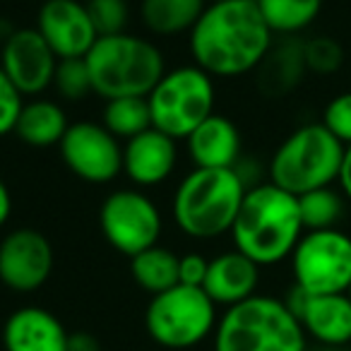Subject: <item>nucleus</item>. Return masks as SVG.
Masks as SVG:
<instances>
[{
	"instance_id": "39448f33",
	"label": "nucleus",
	"mask_w": 351,
	"mask_h": 351,
	"mask_svg": "<svg viewBox=\"0 0 351 351\" xmlns=\"http://www.w3.org/2000/svg\"><path fill=\"white\" fill-rule=\"evenodd\" d=\"M212 337L215 351H308V337L291 308L265 293L226 308Z\"/></svg>"
},
{
	"instance_id": "423d86ee",
	"label": "nucleus",
	"mask_w": 351,
	"mask_h": 351,
	"mask_svg": "<svg viewBox=\"0 0 351 351\" xmlns=\"http://www.w3.org/2000/svg\"><path fill=\"white\" fill-rule=\"evenodd\" d=\"M346 147L322 123H303L291 130L267 164L269 183L301 197L339 181Z\"/></svg>"
},
{
	"instance_id": "393cba45",
	"label": "nucleus",
	"mask_w": 351,
	"mask_h": 351,
	"mask_svg": "<svg viewBox=\"0 0 351 351\" xmlns=\"http://www.w3.org/2000/svg\"><path fill=\"white\" fill-rule=\"evenodd\" d=\"M298 210H301V221L306 231L339 229L349 210V200L339 188L330 186L298 197Z\"/></svg>"
},
{
	"instance_id": "cd10ccee",
	"label": "nucleus",
	"mask_w": 351,
	"mask_h": 351,
	"mask_svg": "<svg viewBox=\"0 0 351 351\" xmlns=\"http://www.w3.org/2000/svg\"><path fill=\"white\" fill-rule=\"evenodd\" d=\"M53 89L63 101H82L89 94H94L84 58L58 60V68L53 75Z\"/></svg>"
},
{
	"instance_id": "f704fd0d",
	"label": "nucleus",
	"mask_w": 351,
	"mask_h": 351,
	"mask_svg": "<svg viewBox=\"0 0 351 351\" xmlns=\"http://www.w3.org/2000/svg\"><path fill=\"white\" fill-rule=\"evenodd\" d=\"M12 215V195H10V188H8V183L0 178V229L8 224V219H10Z\"/></svg>"
},
{
	"instance_id": "a878e982",
	"label": "nucleus",
	"mask_w": 351,
	"mask_h": 351,
	"mask_svg": "<svg viewBox=\"0 0 351 351\" xmlns=\"http://www.w3.org/2000/svg\"><path fill=\"white\" fill-rule=\"evenodd\" d=\"M101 125L111 132L113 137L128 142L137 137L140 132L152 128V113L147 97H121L111 99L104 106Z\"/></svg>"
},
{
	"instance_id": "aec40b11",
	"label": "nucleus",
	"mask_w": 351,
	"mask_h": 351,
	"mask_svg": "<svg viewBox=\"0 0 351 351\" xmlns=\"http://www.w3.org/2000/svg\"><path fill=\"white\" fill-rule=\"evenodd\" d=\"M260 267L250 258L239 250H226L210 260L202 291L217 303V306H239L258 293Z\"/></svg>"
},
{
	"instance_id": "4468645a",
	"label": "nucleus",
	"mask_w": 351,
	"mask_h": 351,
	"mask_svg": "<svg viewBox=\"0 0 351 351\" xmlns=\"http://www.w3.org/2000/svg\"><path fill=\"white\" fill-rule=\"evenodd\" d=\"M284 303L298 317L308 339L322 349H346L351 344V298L346 293L308 296L291 284Z\"/></svg>"
},
{
	"instance_id": "6ab92c4d",
	"label": "nucleus",
	"mask_w": 351,
	"mask_h": 351,
	"mask_svg": "<svg viewBox=\"0 0 351 351\" xmlns=\"http://www.w3.org/2000/svg\"><path fill=\"white\" fill-rule=\"evenodd\" d=\"M308 77L301 36H279L255 70V87L267 99H287Z\"/></svg>"
},
{
	"instance_id": "6e6552de",
	"label": "nucleus",
	"mask_w": 351,
	"mask_h": 351,
	"mask_svg": "<svg viewBox=\"0 0 351 351\" xmlns=\"http://www.w3.org/2000/svg\"><path fill=\"white\" fill-rule=\"evenodd\" d=\"M219 322L217 303L200 287L176 284L164 293L149 298L145 311L147 335L159 346L186 351L202 344Z\"/></svg>"
},
{
	"instance_id": "7ed1b4c3",
	"label": "nucleus",
	"mask_w": 351,
	"mask_h": 351,
	"mask_svg": "<svg viewBox=\"0 0 351 351\" xmlns=\"http://www.w3.org/2000/svg\"><path fill=\"white\" fill-rule=\"evenodd\" d=\"M245 193L248 188L234 169H193L176 186L171 215L188 239H219L231 234Z\"/></svg>"
},
{
	"instance_id": "2f4dec72",
	"label": "nucleus",
	"mask_w": 351,
	"mask_h": 351,
	"mask_svg": "<svg viewBox=\"0 0 351 351\" xmlns=\"http://www.w3.org/2000/svg\"><path fill=\"white\" fill-rule=\"evenodd\" d=\"M207 269H210V260L200 253H188L181 255V265H178V284L186 287H200L205 284Z\"/></svg>"
},
{
	"instance_id": "2eb2a0df",
	"label": "nucleus",
	"mask_w": 351,
	"mask_h": 351,
	"mask_svg": "<svg viewBox=\"0 0 351 351\" xmlns=\"http://www.w3.org/2000/svg\"><path fill=\"white\" fill-rule=\"evenodd\" d=\"M36 32L58 60L84 58L99 39L92 17L80 0H44L36 15Z\"/></svg>"
},
{
	"instance_id": "4be33fe9",
	"label": "nucleus",
	"mask_w": 351,
	"mask_h": 351,
	"mask_svg": "<svg viewBox=\"0 0 351 351\" xmlns=\"http://www.w3.org/2000/svg\"><path fill=\"white\" fill-rule=\"evenodd\" d=\"M205 8L207 0H140V20L149 34L169 39L191 34Z\"/></svg>"
},
{
	"instance_id": "e433bc0d",
	"label": "nucleus",
	"mask_w": 351,
	"mask_h": 351,
	"mask_svg": "<svg viewBox=\"0 0 351 351\" xmlns=\"http://www.w3.org/2000/svg\"><path fill=\"white\" fill-rule=\"evenodd\" d=\"M207 3H229V0H207Z\"/></svg>"
},
{
	"instance_id": "bb28decb",
	"label": "nucleus",
	"mask_w": 351,
	"mask_h": 351,
	"mask_svg": "<svg viewBox=\"0 0 351 351\" xmlns=\"http://www.w3.org/2000/svg\"><path fill=\"white\" fill-rule=\"evenodd\" d=\"M303 56H306L308 75H315V77L337 75L346 60L344 46L330 34H315L303 39Z\"/></svg>"
},
{
	"instance_id": "f8f14e48",
	"label": "nucleus",
	"mask_w": 351,
	"mask_h": 351,
	"mask_svg": "<svg viewBox=\"0 0 351 351\" xmlns=\"http://www.w3.org/2000/svg\"><path fill=\"white\" fill-rule=\"evenodd\" d=\"M53 245L41 231L20 226L0 241V282L10 291H39L53 272Z\"/></svg>"
},
{
	"instance_id": "a211bd4d",
	"label": "nucleus",
	"mask_w": 351,
	"mask_h": 351,
	"mask_svg": "<svg viewBox=\"0 0 351 351\" xmlns=\"http://www.w3.org/2000/svg\"><path fill=\"white\" fill-rule=\"evenodd\" d=\"M70 332L41 306L17 308L3 327L5 351H68Z\"/></svg>"
},
{
	"instance_id": "0eeeda50",
	"label": "nucleus",
	"mask_w": 351,
	"mask_h": 351,
	"mask_svg": "<svg viewBox=\"0 0 351 351\" xmlns=\"http://www.w3.org/2000/svg\"><path fill=\"white\" fill-rule=\"evenodd\" d=\"M147 104L152 128L173 137L176 142L188 140V135L215 113V77H210L195 63L171 68L154 84Z\"/></svg>"
},
{
	"instance_id": "9d476101",
	"label": "nucleus",
	"mask_w": 351,
	"mask_h": 351,
	"mask_svg": "<svg viewBox=\"0 0 351 351\" xmlns=\"http://www.w3.org/2000/svg\"><path fill=\"white\" fill-rule=\"evenodd\" d=\"M99 229L106 243L125 258L159 243L164 217L147 193L123 188L104 197L99 207Z\"/></svg>"
},
{
	"instance_id": "20e7f679",
	"label": "nucleus",
	"mask_w": 351,
	"mask_h": 351,
	"mask_svg": "<svg viewBox=\"0 0 351 351\" xmlns=\"http://www.w3.org/2000/svg\"><path fill=\"white\" fill-rule=\"evenodd\" d=\"M92 89L104 101L121 97H149L154 84L166 73L161 49L145 36L111 34L99 36L84 56Z\"/></svg>"
},
{
	"instance_id": "b1692460",
	"label": "nucleus",
	"mask_w": 351,
	"mask_h": 351,
	"mask_svg": "<svg viewBox=\"0 0 351 351\" xmlns=\"http://www.w3.org/2000/svg\"><path fill=\"white\" fill-rule=\"evenodd\" d=\"M325 0H255L274 36H298L315 25Z\"/></svg>"
},
{
	"instance_id": "f257e3e1",
	"label": "nucleus",
	"mask_w": 351,
	"mask_h": 351,
	"mask_svg": "<svg viewBox=\"0 0 351 351\" xmlns=\"http://www.w3.org/2000/svg\"><path fill=\"white\" fill-rule=\"evenodd\" d=\"M193 63L210 77L236 80L258 70L274 44V34L255 0L207 3L188 36Z\"/></svg>"
},
{
	"instance_id": "1a4fd4ad",
	"label": "nucleus",
	"mask_w": 351,
	"mask_h": 351,
	"mask_svg": "<svg viewBox=\"0 0 351 351\" xmlns=\"http://www.w3.org/2000/svg\"><path fill=\"white\" fill-rule=\"evenodd\" d=\"M289 263L293 287L308 296L346 293L351 287V236L341 229L306 231Z\"/></svg>"
},
{
	"instance_id": "c756f323",
	"label": "nucleus",
	"mask_w": 351,
	"mask_h": 351,
	"mask_svg": "<svg viewBox=\"0 0 351 351\" xmlns=\"http://www.w3.org/2000/svg\"><path fill=\"white\" fill-rule=\"evenodd\" d=\"M322 125L344 147H351V89L332 97L322 108Z\"/></svg>"
},
{
	"instance_id": "412c9836",
	"label": "nucleus",
	"mask_w": 351,
	"mask_h": 351,
	"mask_svg": "<svg viewBox=\"0 0 351 351\" xmlns=\"http://www.w3.org/2000/svg\"><path fill=\"white\" fill-rule=\"evenodd\" d=\"M70 121L65 116V108L53 99H32L25 101V108L17 121L15 135L20 137L25 145L36 147V149H46V147L60 145L63 135L68 132Z\"/></svg>"
},
{
	"instance_id": "9b49d317",
	"label": "nucleus",
	"mask_w": 351,
	"mask_h": 351,
	"mask_svg": "<svg viewBox=\"0 0 351 351\" xmlns=\"http://www.w3.org/2000/svg\"><path fill=\"white\" fill-rule=\"evenodd\" d=\"M58 149L70 173L84 183L106 186L123 173V145L101 123H70Z\"/></svg>"
},
{
	"instance_id": "dca6fc26",
	"label": "nucleus",
	"mask_w": 351,
	"mask_h": 351,
	"mask_svg": "<svg viewBox=\"0 0 351 351\" xmlns=\"http://www.w3.org/2000/svg\"><path fill=\"white\" fill-rule=\"evenodd\" d=\"M178 164V145L156 128L123 145V173L137 188H156L171 178Z\"/></svg>"
},
{
	"instance_id": "4c0bfd02",
	"label": "nucleus",
	"mask_w": 351,
	"mask_h": 351,
	"mask_svg": "<svg viewBox=\"0 0 351 351\" xmlns=\"http://www.w3.org/2000/svg\"><path fill=\"white\" fill-rule=\"evenodd\" d=\"M346 296H349V298H351V287H349V291H346Z\"/></svg>"
},
{
	"instance_id": "5701e85b",
	"label": "nucleus",
	"mask_w": 351,
	"mask_h": 351,
	"mask_svg": "<svg viewBox=\"0 0 351 351\" xmlns=\"http://www.w3.org/2000/svg\"><path fill=\"white\" fill-rule=\"evenodd\" d=\"M178 265H181V255L156 243L130 258V274L142 291L156 296L178 284Z\"/></svg>"
},
{
	"instance_id": "7c9ffc66",
	"label": "nucleus",
	"mask_w": 351,
	"mask_h": 351,
	"mask_svg": "<svg viewBox=\"0 0 351 351\" xmlns=\"http://www.w3.org/2000/svg\"><path fill=\"white\" fill-rule=\"evenodd\" d=\"M25 108V97L12 84V80L0 68V137L15 132L20 113Z\"/></svg>"
},
{
	"instance_id": "c85d7f7f",
	"label": "nucleus",
	"mask_w": 351,
	"mask_h": 351,
	"mask_svg": "<svg viewBox=\"0 0 351 351\" xmlns=\"http://www.w3.org/2000/svg\"><path fill=\"white\" fill-rule=\"evenodd\" d=\"M84 8H87L99 36L128 32V22H130L128 0H84Z\"/></svg>"
},
{
	"instance_id": "72a5a7b5",
	"label": "nucleus",
	"mask_w": 351,
	"mask_h": 351,
	"mask_svg": "<svg viewBox=\"0 0 351 351\" xmlns=\"http://www.w3.org/2000/svg\"><path fill=\"white\" fill-rule=\"evenodd\" d=\"M337 188L344 193V197L349 200V205H351V147H346V152H344V161H341V171H339Z\"/></svg>"
},
{
	"instance_id": "473e14b6",
	"label": "nucleus",
	"mask_w": 351,
	"mask_h": 351,
	"mask_svg": "<svg viewBox=\"0 0 351 351\" xmlns=\"http://www.w3.org/2000/svg\"><path fill=\"white\" fill-rule=\"evenodd\" d=\"M68 351H101L99 339L89 332H73L68 337Z\"/></svg>"
},
{
	"instance_id": "f3484780",
	"label": "nucleus",
	"mask_w": 351,
	"mask_h": 351,
	"mask_svg": "<svg viewBox=\"0 0 351 351\" xmlns=\"http://www.w3.org/2000/svg\"><path fill=\"white\" fill-rule=\"evenodd\" d=\"M195 169H234L243 156V137L229 116L212 113L186 140Z\"/></svg>"
},
{
	"instance_id": "f03ea898",
	"label": "nucleus",
	"mask_w": 351,
	"mask_h": 351,
	"mask_svg": "<svg viewBox=\"0 0 351 351\" xmlns=\"http://www.w3.org/2000/svg\"><path fill=\"white\" fill-rule=\"evenodd\" d=\"M303 234L298 197L269 181L248 188L231 226L234 248L258 267H274L289 260Z\"/></svg>"
},
{
	"instance_id": "c9c22d12",
	"label": "nucleus",
	"mask_w": 351,
	"mask_h": 351,
	"mask_svg": "<svg viewBox=\"0 0 351 351\" xmlns=\"http://www.w3.org/2000/svg\"><path fill=\"white\" fill-rule=\"evenodd\" d=\"M317 351H344V349H322V346H320Z\"/></svg>"
},
{
	"instance_id": "ddd939ff",
	"label": "nucleus",
	"mask_w": 351,
	"mask_h": 351,
	"mask_svg": "<svg viewBox=\"0 0 351 351\" xmlns=\"http://www.w3.org/2000/svg\"><path fill=\"white\" fill-rule=\"evenodd\" d=\"M0 68L12 80L22 97H39L53 87L58 56L51 51L36 27L15 29L0 49Z\"/></svg>"
}]
</instances>
